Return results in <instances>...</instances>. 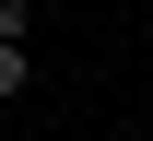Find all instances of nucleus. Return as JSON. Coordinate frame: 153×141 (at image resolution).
I'll use <instances>...</instances> for the list:
<instances>
[{"label": "nucleus", "mask_w": 153, "mask_h": 141, "mask_svg": "<svg viewBox=\"0 0 153 141\" xmlns=\"http://www.w3.org/2000/svg\"><path fill=\"white\" fill-rule=\"evenodd\" d=\"M24 82H36V71H24V47H0V106H24Z\"/></svg>", "instance_id": "1"}]
</instances>
